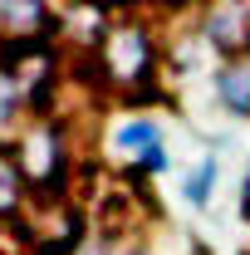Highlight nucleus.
I'll return each mask as SVG.
<instances>
[{
	"label": "nucleus",
	"instance_id": "obj_1",
	"mask_svg": "<svg viewBox=\"0 0 250 255\" xmlns=\"http://www.w3.org/2000/svg\"><path fill=\"white\" fill-rule=\"evenodd\" d=\"M103 69L137 94V84L152 74V39H147V30L142 25H118L103 39Z\"/></svg>",
	"mask_w": 250,
	"mask_h": 255
},
{
	"label": "nucleus",
	"instance_id": "obj_2",
	"mask_svg": "<svg viewBox=\"0 0 250 255\" xmlns=\"http://www.w3.org/2000/svg\"><path fill=\"white\" fill-rule=\"evenodd\" d=\"M216 94H221V103H226L236 118H250V54L231 59L216 74Z\"/></svg>",
	"mask_w": 250,
	"mask_h": 255
},
{
	"label": "nucleus",
	"instance_id": "obj_3",
	"mask_svg": "<svg viewBox=\"0 0 250 255\" xmlns=\"http://www.w3.org/2000/svg\"><path fill=\"white\" fill-rule=\"evenodd\" d=\"M118 147L123 152H137V157H152V152H162V132H157V123H127L118 128Z\"/></svg>",
	"mask_w": 250,
	"mask_h": 255
},
{
	"label": "nucleus",
	"instance_id": "obj_4",
	"mask_svg": "<svg viewBox=\"0 0 250 255\" xmlns=\"http://www.w3.org/2000/svg\"><path fill=\"white\" fill-rule=\"evenodd\" d=\"M0 20H5L10 34L25 39V30H34V25L44 20V0H5V5H0Z\"/></svg>",
	"mask_w": 250,
	"mask_h": 255
},
{
	"label": "nucleus",
	"instance_id": "obj_5",
	"mask_svg": "<svg viewBox=\"0 0 250 255\" xmlns=\"http://www.w3.org/2000/svg\"><path fill=\"white\" fill-rule=\"evenodd\" d=\"M211 187H216V157H201V167L187 177V201L191 206H206Z\"/></svg>",
	"mask_w": 250,
	"mask_h": 255
},
{
	"label": "nucleus",
	"instance_id": "obj_6",
	"mask_svg": "<svg viewBox=\"0 0 250 255\" xmlns=\"http://www.w3.org/2000/svg\"><path fill=\"white\" fill-rule=\"evenodd\" d=\"M15 103H20V89L10 84V74H0V123L15 113Z\"/></svg>",
	"mask_w": 250,
	"mask_h": 255
},
{
	"label": "nucleus",
	"instance_id": "obj_7",
	"mask_svg": "<svg viewBox=\"0 0 250 255\" xmlns=\"http://www.w3.org/2000/svg\"><path fill=\"white\" fill-rule=\"evenodd\" d=\"M241 216L250 221V177H246V196H241Z\"/></svg>",
	"mask_w": 250,
	"mask_h": 255
},
{
	"label": "nucleus",
	"instance_id": "obj_8",
	"mask_svg": "<svg viewBox=\"0 0 250 255\" xmlns=\"http://www.w3.org/2000/svg\"><path fill=\"white\" fill-rule=\"evenodd\" d=\"M172 5H187V0H172Z\"/></svg>",
	"mask_w": 250,
	"mask_h": 255
}]
</instances>
